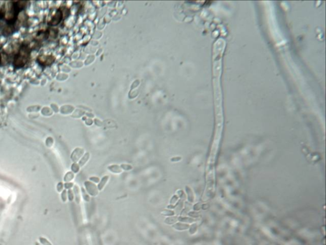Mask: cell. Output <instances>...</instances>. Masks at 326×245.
I'll list each match as a JSON object with an SVG mask.
<instances>
[{
	"label": "cell",
	"mask_w": 326,
	"mask_h": 245,
	"mask_svg": "<svg viewBox=\"0 0 326 245\" xmlns=\"http://www.w3.org/2000/svg\"><path fill=\"white\" fill-rule=\"evenodd\" d=\"M31 55V49L27 46L23 45L19 51L15 56L13 60V66L16 68H21L24 66L28 61Z\"/></svg>",
	"instance_id": "1"
},
{
	"label": "cell",
	"mask_w": 326,
	"mask_h": 245,
	"mask_svg": "<svg viewBox=\"0 0 326 245\" xmlns=\"http://www.w3.org/2000/svg\"><path fill=\"white\" fill-rule=\"evenodd\" d=\"M84 186L85 189L87 192V193L92 197H96L99 194V190L98 189L97 185L90 181H85L84 182Z\"/></svg>",
	"instance_id": "2"
},
{
	"label": "cell",
	"mask_w": 326,
	"mask_h": 245,
	"mask_svg": "<svg viewBox=\"0 0 326 245\" xmlns=\"http://www.w3.org/2000/svg\"><path fill=\"white\" fill-rule=\"evenodd\" d=\"M54 61V57L52 56L40 55L38 57V63L43 66H47L50 65Z\"/></svg>",
	"instance_id": "3"
},
{
	"label": "cell",
	"mask_w": 326,
	"mask_h": 245,
	"mask_svg": "<svg viewBox=\"0 0 326 245\" xmlns=\"http://www.w3.org/2000/svg\"><path fill=\"white\" fill-rule=\"evenodd\" d=\"M63 12L61 10H57V12L54 14V16L52 17V19L49 21V24L52 26H57V24H59V22L61 21V20L63 19Z\"/></svg>",
	"instance_id": "4"
},
{
	"label": "cell",
	"mask_w": 326,
	"mask_h": 245,
	"mask_svg": "<svg viewBox=\"0 0 326 245\" xmlns=\"http://www.w3.org/2000/svg\"><path fill=\"white\" fill-rule=\"evenodd\" d=\"M84 149H82V148H77L75 151H74L71 154V160L74 162L77 163V162H79L80 159L83 156V155L84 154Z\"/></svg>",
	"instance_id": "5"
},
{
	"label": "cell",
	"mask_w": 326,
	"mask_h": 245,
	"mask_svg": "<svg viewBox=\"0 0 326 245\" xmlns=\"http://www.w3.org/2000/svg\"><path fill=\"white\" fill-rule=\"evenodd\" d=\"M109 179H110V176H108V175H106L105 176H103L101 179H100V181L99 183L98 184L97 186H98V189L99 190V192L100 191H102L103 189L105 188V186H106V184H107L108 181H109Z\"/></svg>",
	"instance_id": "6"
},
{
	"label": "cell",
	"mask_w": 326,
	"mask_h": 245,
	"mask_svg": "<svg viewBox=\"0 0 326 245\" xmlns=\"http://www.w3.org/2000/svg\"><path fill=\"white\" fill-rule=\"evenodd\" d=\"M107 169L113 173V174H121V173L122 172V170L121 167V166L119 165H117V164H113V165H110L109 166L107 167Z\"/></svg>",
	"instance_id": "7"
},
{
	"label": "cell",
	"mask_w": 326,
	"mask_h": 245,
	"mask_svg": "<svg viewBox=\"0 0 326 245\" xmlns=\"http://www.w3.org/2000/svg\"><path fill=\"white\" fill-rule=\"evenodd\" d=\"M173 228H174L176 230H187L189 228V225L187 223H182V222H176L175 223V224H173L172 225Z\"/></svg>",
	"instance_id": "8"
},
{
	"label": "cell",
	"mask_w": 326,
	"mask_h": 245,
	"mask_svg": "<svg viewBox=\"0 0 326 245\" xmlns=\"http://www.w3.org/2000/svg\"><path fill=\"white\" fill-rule=\"evenodd\" d=\"M90 159V153L89 152H87L84 153L83 156L81 158V159L79 160V165L80 167H84Z\"/></svg>",
	"instance_id": "9"
},
{
	"label": "cell",
	"mask_w": 326,
	"mask_h": 245,
	"mask_svg": "<svg viewBox=\"0 0 326 245\" xmlns=\"http://www.w3.org/2000/svg\"><path fill=\"white\" fill-rule=\"evenodd\" d=\"M185 191H186V193L187 195L188 200L190 202V203H193L194 200V193H193V192H192V189L190 188L189 186H186Z\"/></svg>",
	"instance_id": "10"
},
{
	"label": "cell",
	"mask_w": 326,
	"mask_h": 245,
	"mask_svg": "<svg viewBox=\"0 0 326 245\" xmlns=\"http://www.w3.org/2000/svg\"><path fill=\"white\" fill-rule=\"evenodd\" d=\"M178 217L177 216H172V217H166L165 218V220H164V223H166V224H168V225H173L175 224V223H176L178 221Z\"/></svg>",
	"instance_id": "11"
},
{
	"label": "cell",
	"mask_w": 326,
	"mask_h": 245,
	"mask_svg": "<svg viewBox=\"0 0 326 245\" xmlns=\"http://www.w3.org/2000/svg\"><path fill=\"white\" fill-rule=\"evenodd\" d=\"M13 31H14V28L12 26V25L8 24L4 27L3 30V34L5 36H9L13 32Z\"/></svg>",
	"instance_id": "12"
},
{
	"label": "cell",
	"mask_w": 326,
	"mask_h": 245,
	"mask_svg": "<svg viewBox=\"0 0 326 245\" xmlns=\"http://www.w3.org/2000/svg\"><path fill=\"white\" fill-rule=\"evenodd\" d=\"M81 193H82V195L84 200L85 202H86V203H89L91 200L90 195L87 193L85 189H84V187H82L81 188Z\"/></svg>",
	"instance_id": "13"
},
{
	"label": "cell",
	"mask_w": 326,
	"mask_h": 245,
	"mask_svg": "<svg viewBox=\"0 0 326 245\" xmlns=\"http://www.w3.org/2000/svg\"><path fill=\"white\" fill-rule=\"evenodd\" d=\"M161 214L162 216H165V217H172V216H175V212L173 210H170V209H167L162 210L161 212Z\"/></svg>",
	"instance_id": "14"
},
{
	"label": "cell",
	"mask_w": 326,
	"mask_h": 245,
	"mask_svg": "<svg viewBox=\"0 0 326 245\" xmlns=\"http://www.w3.org/2000/svg\"><path fill=\"white\" fill-rule=\"evenodd\" d=\"M74 192L76 196V202L78 204L80 203V189L79 187L77 185H75L74 187Z\"/></svg>",
	"instance_id": "15"
},
{
	"label": "cell",
	"mask_w": 326,
	"mask_h": 245,
	"mask_svg": "<svg viewBox=\"0 0 326 245\" xmlns=\"http://www.w3.org/2000/svg\"><path fill=\"white\" fill-rule=\"evenodd\" d=\"M178 221L182 223H192L194 222V220L192 218L185 217H178Z\"/></svg>",
	"instance_id": "16"
},
{
	"label": "cell",
	"mask_w": 326,
	"mask_h": 245,
	"mask_svg": "<svg viewBox=\"0 0 326 245\" xmlns=\"http://www.w3.org/2000/svg\"><path fill=\"white\" fill-rule=\"evenodd\" d=\"M176 195L182 200L186 199V195L182 190H178L176 192Z\"/></svg>",
	"instance_id": "17"
},
{
	"label": "cell",
	"mask_w": 326,
	"mask_h": 245,
	"mask_svg": "<svg viewBox=\"0 0 326 245\" xmlns=\"http://www.w3.org/2000/svg\"><path fill=\"white\" fill-rule=\"evenodd\" d=\"M121 169L122 170H125V171H130V170H132L133 169V167L130 164H122L120 165Z\"/></svg>",
	"instance_id": "18"
},
{
	"label": "cell",
	"mask_w": 326,
	"mask_h": 245,
	"mask_svg": "<svg viewBox=\"0 0 326 245\" xmlns=\"http://www.w3.org/2000/svg\"><path fill=\"white\" fill-rule=\"evenodd\" d=\"M80 167L79 165V164L75 163V162L73 164V165H71V170H73V172L74 173H76V174L80 171Z\"/></svg>",
	"instance_id": "19"
},
{
	"label": "cell",
	"mask_w": 326,
	"mask_h": 245,
	"mask_svg": "<svg viewBox=\"0 0 326 245\" xmlns=\"http://www.w3.org/2000/svg\"><path fill=\"white\" fill-rule=\"evenodd\" d=\"M179 197H178L176 194L173 195L172 197L171 198L170 200V204H172V205H175L176 204V203H177L178 201H179Z\"/></svg>",
	"instance_id": "20"
},
{
	"label": "cell",
	"mask_w": 326,
	"mask_h": 245,
	"mask_svg": "<svg viewBox=\"0 0 326 245\" xmlns=\"http://www.w3.org/2000/svg\"><path fill=\"white\" fill-rule=\"evenodd\" d=\"M100 178L97 177V176H91L89 177V181H90L94 183H96V184H98L100 181Z\"/></svg>",
	"instance_id": "21"
},
{
	"label": "cell",
	"mask_w": 326,
	"mask_h": 245,
	"mask_svg": "<svg viewBox=\"0 0 326 245\" xmlns=\"http://www.w3.org/2000/svg\"><path fill=\"white\" fill-rule=\"evenodd\" d=\"M74 177H75V175H74L73 173L70 172L68 173L67 175H66V181H71V180H72L74 178Z\"/></svg>",
	"instance_id": "22"
},
{
	"label": "cell",
	"mask_w": 326,
	"mask_h": 245,
	"mask_svg": "<svg viewBox=\"0 0 326 245\" xmlns=\"http://www.w3.org/2000/svg\"><path fill=\"white\" fill-rule=\"evenodd\" d=\"M180 160H182V157H180V156H175V157L171 158L170 159V161L171 162H180Z\"/></svg>",
	"instance_id": "23"
},
{
	"label": "cell",
	"mask_w": 326,
	"mask_h": 245,
	"mask_svg": "<svg viewBox=\"0 0 326 245\" xmlns=\"http://www.w3.org/2000/svg\"><path fill=\"white\" fill-rule=\"evenodd\" d=\"M188 215L190 216V217H194V218L198 217V216H199V214H198V213H196V212H194V211L189 212V213H188Z\"/></svg>",
	"instance_id": "24"
},
{
	"label": "cell",
	"mask_w": 326,
	"mask_h": 245,
	"mask_svg": "<svg viewBox=\"0 0 326 245\" xmlns=\"http://www.w3.org/2000/svg\"><path fill=\"white\" fill-rule=\"evenodd\" d=\"M68 196H69V199L70 200L72 201L74 198V194L73 193V192L71 190H70L69 192H68Z\"/></svg>",
	"instance_id": "25"
},
{
	"label": "cell",
	"mask_w": 326,
	"mask_h": 245,
	"mask_svg": "<svg viewBox=\"0 0 326 245\" xmlns=\"http://www.w3.org/2000/svg\"><path fill=\"white\" fill-rule=\"evenodd\" d=\"M175 207H176L175 204V205H172V204H169V205H168V206H167V207H166V208H167V209H170V210H173V211H174V209H175Z\"/></svg>",
	"instance_id": "26"
},
{
	"label": "cell",
	"mask_w": 326,
	"mask_h": 245,
	"mask_svg": "<svg viewBox=\"0 0 326 245\" xmlns=\"http://www.w3.org/2000/svg\"><path fill=\"white\" fill-rule=\"evenodd\" d=\"M66 188H67V189H71V188H72V187L73 186V183H68V184H66Z\"/></svg>",
	"instance_id": "27"
},
{
	"label": "cell",
	"mask_w": 326,
	"mask_h": 245,
	"mask_svg": "<svg viewBox=\"0 0 326 245\" xmlns=\"http://www.w3.org/2000/svg\"><path fill=\"white\" fill-rule=\"evenodd\" d=\"M65 194H66V192H65V194L63 195V197H65V199H66V195H65Z\"/></svg>",
	"instance_id": "28"
},
{
	"label": "cell",
	"mask_w": 326,
	"mask_h": 245,
	"mask_svg": "<svg viewBox=\"0 0 326 245\" xmlns=\"http://www.w3.org/2000/svg\"><path fill=\"white\" fill-rule=\"evenodd\" d=\"M1 61H2V56H1V54H0V63H1Z\"/></svg>",
	"instance_id": "29"
}]
</instances>
